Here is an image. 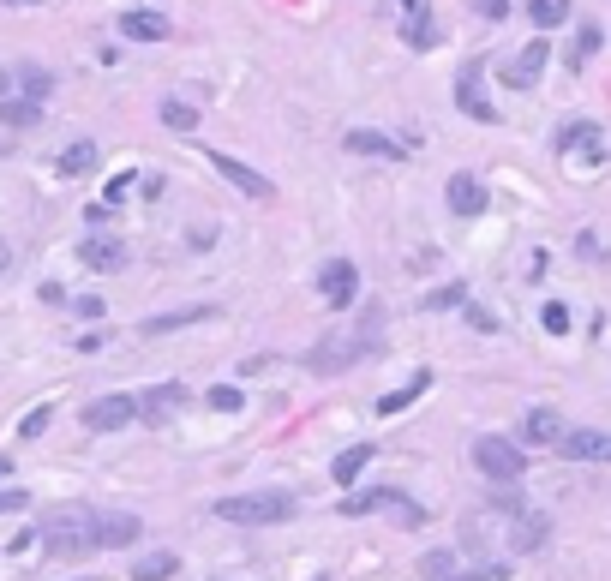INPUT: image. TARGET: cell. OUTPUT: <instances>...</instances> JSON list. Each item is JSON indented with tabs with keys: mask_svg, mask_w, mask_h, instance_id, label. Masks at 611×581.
<instances>
[{
	"mask_svg": "<svg viewBox=\"0 0 611 581\" xmlns=\"http://www.w3.org/2000/svg\"><path fill=\"white\" fill-rule=\"evenodd\" d=\"M384 348V306H366L360 312V324H348V330H330L312 354H306V366L312 372H348L354 360H366V354H378Z\"/></svg>",
	"mask_w": 611,
	"mask_h": 581,
	"instance_id": "cell-1",
	"label": "cell"
},
{
	"mask_svg": "<svg viewBox=\"0 0 611 581\" xmlns=\"http://www.w3.org/2000/svg\"><path fill=\"white\" fill-rule=\"evenodd\" d=\"M36 540L48 546V558H90L96 552V510H54V516H42V528H36Z\"/></svg>",
	"mask_w": 611,
	"mask_h": 581,
	"instance_id": "cell-2",
	"label": "cell"
},
{
	"mask_svg": "<svg viewBox=\"0 0 611 581\" xmlns=\"http://www.w3.org/2000/svg\"><path fill=\"white\" fill-rule=\"evenodd\" d=\"M294 510H300V498L294 492H240V498H222L216 504V516L222 522H234V528H276V522H294Z\"/></svg>",
	"mask_w": 611,
	"mask_h": 581,
	"instance_id": "cell-3",
	"label": "cell"
},
{
	"mask_svg": "<svg viewBox=\"0 0 611 581\" xmlns=\"http://www.w3.org/2000/svg\"><path fill=\"white\" fill-rule=\"evenodd\" d=\"M474 468H480L492 486H516V480L528 474V450H522L516 438L486 432V438H474Z\"/></svg>",
	"mask_w": 611,
	"mask_h": 581,
	"instance_id": "cell-4",
	"label": "cell"
},
{
	"mask_svg": "<svg viewBox=\"0 0 611 581\" xmlns=\"http://www.w3.org/2000/svg\"><path fill=\"white\" fill-rule=\"evenodd\" d=\"M186 402H192L186 384H150V390L138 396V420H144V426H168V420L186 414Z\"/></svg>",
	"mask_w": 611,
	"mask_h": 581,
	"instance_id": "cell-5",
	"label": "cell"
},
{
	"mask_svg": "<svg viewBox=\"0 0 611 581\" xmlns=\"http://www.w3.org/2000/svg\"><path fill=\"white\" fill-rule=\"evenodd\" d=\"M204 156H210V168H216V174H222L228 186H240L246 198H258V204H270V198H276V186H270V180H264L258 168H246L240 156H228V150H204Z\"/></svg>",
	"mask_w": 611,
	"mask_h": 581,
	"instance_id": "cell-6",
	"label": "cell"
},
{
	"mask_svg": "<svg viewBox=\"0 0 611 581\" xmlns=\"http://www.w3.org/2000/svg\"><path fill=\"white\" fill-rule=\"evenodd\" d=\"M78 264L84 270H96V276H114V270H126V240H114V234H84L78 240Z\"/></svg>",
	"mask_w": 611,
	"mask_h": 581,
	"instance_id": "cell-7",
	"label": "cell"
},
{
	"mask_svg": "<svg viewBox=\"0 0 611 581\" xmlns=\"http://www.w3.org/2000/svg\"><path fill=\"white\" fill-rule=\"evenodd\" d=\"M132 420H138V396H126V390L96 396V402L84 408V426H90V432H120V426H132Z\"/></svg>",
	"mask_w": 611,
	"mask_h": 581,
	"instance_id": "cell-8",
	"label": "cell"
},
{
	"mask_svg": "<svg viewBox=\"0 0 611 581\" xmlns=\"http://www.w3.org/2000/svg\"><path fill=\"white\" fill-rule=\"evenodd\" d=\"M546 60H552V36H534V42L504 66V84H510V90H534L540 72H546Z\"/></svg>",
	"mask_w": 611,
	"mask_h": 581,
	"instance_id": "cell-9",
	"label": "cell"
},
{
	"mask_svg": "<svg viewBox=\"0 0 611 581\" xmlns=\"http://www.w3.org/2000/svg\"><path fill=\"white\" fill-rule=\"evenodd\" d=\"M558 156H582V162H606V132L600 120H570L558 132Z\"/></svg>",
	"mask_w": 611,
	"mask_h": 581,
	"instance_id": "cell-10",
	"label": "cell"
},
{
	"mask_svg": "<svg viewBox=\"0 0 611 581\" xmlns=\"http://www.w3.org/2000/svg\"><path fill=\"white\" fill-rule=\"evenodd\" d=\"M318 294L342 312V306H354V294H360V270H354V258H330L324 270H318Z\"/></svg>",
	"mask_w": 611,
	"mask_h": 581,
	"instance_id": "cell-11",
	"label": "cell"
},
{
	"mask_svg": "<svg viewBox=\"0 0 611 581\" xmlns=\"http://www.w3.org/2000/svg\"><path fill=\"white\" fill-rule=\"evenodd\" d=\"M456 108L468 114V120H480V126H492L498 120V108L486 102V90H480V60H468L462 72H456Z\"/></svg>",
	"mask_w": 611,
	"mask_h": 581,
	"instance_id": "cell-12",
	"label": "cell"
},
{
	"mask_svg": "<svg viewBox=\"0 0 611 581\" xmlns=\"http://www.w3.org/2000/svg\"><path fill=\"white\" fill-rule=\"evenodd\" d=\"M444 204L456 210V216H486V204H492V192L474 180V174H450V186H444Z\"/></svg>",
	"mask_w": 611,
	"mask_h": 581,
	"instance_id": "cell-13",
	"label": "cell"
},
{
	"mask_svg": "<svg viewBox=\"0 0 611 581\" xmlns=\"http://www.w3.org/2000/svg\"><path fill=\"white\" fill-rule=\"evenodd\" d=\"M216 318H222V306H210V300H204V306H180V312L144 318L138 330H144V336H168V330H186V324H216Z\"/></svg>",
	"mask_w": 611,
	"mask_h": 581,
	"instance_id": "cell-14",
	"label": "cell"
},
{
	"mask_svg": "<svg viewBox=\"0 0 611 581\" xmlns=\"http://www.w3.org/2000/svg\"><path fill=\"white\" fill-rule=\"evenodd\" d=\"M516 444H534V450H540V444H564V414H558V408H528Z\"/></svg>",
	"mask_w": 611,
	"mask_h": 581,
	"instance_id": "cell-15",
	"label": "cell"
},
{
	"mask_svg": "<svg viewBox=\"0 0 611 581\" xmlns=\"http://www.w3.org/2000/svg\"><path fill=\"white\" fill-rule=\"evenodd\" d=\"M570 462H611V432H594V426H582V432H564V444H558Z\"/></svg>",
	"mask_w": 611,
	"mask_h": 581,
	"instance_id": "cell-16",
	"label": "cell"
},
{
	"mask_svg": "<svg viewBox=\"0 0 611 581\" xmlns=\"http://www.w3.org/2000/svg\"><path fill=\"white\" fill-rule=\"evenodd\" d=\"M138 534H144V522L126 516V510H102V516H96V552H102V546H132Z\"/></svg>",
	"mask_w": 611,
	"mask_h": 581,
	"instance_id": "cell-17",
	"label": "cell"
},
{
	"mask_svg": "<svg viewBox=\"0 0 611 581\" xmlns=\"http://www.w3.org/2000/svg\"><path fill=\"white\" fill-rule=\"evenodd\" d=\"M426 390H432V366H420V372H414V378H408L402 390L378 396V420H396V414H402V408H414V402H420Z\"/></svg>",
	"mask_w": 611,
	"mask_h": 581,
	"instance_id": "cell-18",
	"label": "cell"
},
{
	"mask_svg": "<svg viewBox=\"0 0 611 581\" xmlns=\"http://www.w3.org/2000/svg\"><path fill=\"white\" fill-rule=\"evenodd\" d=\"M408 6V18H402V42L408 48H438V24H432V12H426V0H402Z\"/></svg>",
	"mask_w": 611,
	"mask_h": 581,
	"instance_id": "cell-19",
	"label": "cell"
},
{
	"mask_svg": "<svg viewBox=\"0 0 611 581\" xmlns=\"http://www.w3.org/2000/svg\"><path fill=\"white\" fill-rule=\"evenodd\" d=\"M342 144L354 150V156H384V162H396L408 144H396V138H384V132H372V126H354V132H342Z\"/></svg>",
	"mask_w": 611,
	"mask_h": 581,
	"instance_id": "cell-20",
	"label": "cell"
},
{
	"mask_svg": "<svg viewBox=\"0 0 611 581\" xmlns=\"http://www.w3.org/2000/svg\"><path fill=\"white\" fill-rule=\"evenodd\" d=\"M546 540H552V516L522 510V516H516V528H510V546H516V552H540Z\"/></svg>",
	"mask_w": 611,
	"mask_h": 581,
	"instance_id": "cell-21",
	"label": "cell"
},
{
	"mask_svg": "<svg viewBox=\"0 0 611 581\" xmlns=\"http://www.w3.org/2000/svg\"><path fill=\"white\" fill-rule=\"evenodd\" d=\"M120 36H132V42H168L174 30H168L162 12H120Z\"/></svg>",
	"mask_w": 611,
	"mask_h": 581,
	"instance_id": "cell-22",
	"label": "cell"
},
{
	"mask_svg": "<svg viewBox=\"0 0 611 581\" xmlns=\"http://www.w3.org/2000/svg\"><path fill=\"white\" fill-rule=\"evenodd\" d=\"M102 162V150H96V138H78V144H66L60 150V162H54V174L60 180H78V174H90Z\"/></svg>",
	"mask_w": 611,
	"mask_h": 581,
	"instance_id": "cell-23",
	"label": "cell"
},
{
	"mask_svg": "<svg viewBox=\"0 0 611 581\" xmlns=\"http://www.w3.org/2000/svg\"><path fill=\"white\" fill-rule=\"evenodd\" d=\"M372 456H378L372 444H348V450L330 462V480H336V486H354V480L366 474V462H372Z\"/></svg>",
	"mask_w": 611,
	"mask_h": 581,
	"instance_id": "cell-24",
	"label": "cell"
},
{
	"mask_svg": "<svg viewBox=\"0 0 611 581\" xmlns=\"http://www.w3.org/2000/svg\"><path fill=\"white\" fill-rule=\"evenodd\" d=\"M600 48H606V30H600V24H582V30H576V42H570V54H564V66H570V72H582Z\"/></svg>",
	"mask_w": 611,
	"mask_h": 581,
	"instance_id": "cell-25",
	"label": "cell"
},
{
	"mask_svg": "<svg viewBox=\"0 0 611 581\" xmlns=\"http://www.w3.org/2000/svg\"><path fill=\"white\" fill-rule=\"evenodd\" d=\"M162 126H168V132H180V138H192V132H198V108H192V102H180V96H168V102H162Z\"/></svg>",
	"mask_w": 611,
	"mask_h": 581,
	"instance_id": "cell-26",
	"label": "cell"
},
{
	"mask_svg": "<svg viewBox=\"0 0 611 581\" xmlns=\"http://www.w3.org/2000/svg\"><path fill=\"white\" fill-rule=\"evenodd\" d=\"M0 120L18 126V132H30V126L42 120V102H30V96H6V102H0Z\"/></svg>",
	"mask_w": 611,
	"mask_h": 581,
	"instance_id": "cell-27",
	"label": "cell"
},
{
	"mask_svg": "<svg viewBox=\"0 0 611 581\" xmlns=\"http://www.w3.org/2000/svg\"><path fill=\"white\" fill-rule=\"evenodd\" d=\"M174 570H180V558H174V552H144V558L132 564V581H168Z\"/></svg>",
	"mask_w": 611,
	"mask_h": 581,
	"instance_id": "cell-28",
	"label": "cell"
},
{
	"mask_svg": "<svg viewBox=\"0 0 611 581\" xmlns=\"http://www.w3.org/2000/svg\"><path fill=\"white\" fill-rule=\"evenodd\" d=\"M528 18H534L540 30H558V24L570 18V0H528Z\"/></svg>",
	"mask_w": 611,
	"mask_h": 581,
	"instance_id": "cell-29",
	"label": "cell"
},
{
	"mask_svg": "<svg viewBox=\"0 0 611 581\" xmlns=\"http://www.w3.org/2000/svg\"><path fill=\"white\" fill-rule=\"evenodd\" d=\"M462 300H468V288H462V282H444V288H432L420 306H426V312H450V306H462Z\"/></svg>",
	"mask_w": 611,
	"mask_h": 581,
	"instance_id": "cell-30",
	"label": "cell"
},
{
	"mask_svg": "<svg viewBox=\"0 0 611 581\" xmlns=\"http://www.w3.org/2000/svg\"><path fill=\"white\" fill-rule=\"evenodd\" d=\"M420 576L426 581H450L456 576V552H426V558H420Z\"/></svg>",
	"mask_w": 611,
	"mask_h": 581,
	"instance_id": "cell-31",
	"label": "cell"
},
{
	"mask_svg": "<svg viewBox=\"0 0 611 581\" xmlns=\"http://www.w3.org/2000/svg\"><path fill=\"white\" fill-rule=\"evenodd\" d=\"M18 84H24V96H30V102H48V90H54V78H48L42 66H24V72H18Z\"/></svg>",
	"mask_w": 611,
	"mask_h": 581,
	"instance_id": "cell-32",
	"label": "cell"
},
{
	"mask_svg": "<svg viewBox=\"0 0 611 581\" xmlns=\"http://www.w3.org/2000/svg\"><path fill=\"white\" fill-rule=\"evenodd\" d=\"M204 402H210L216 414H240V408H246V396H240V384H216V390H210Z\"/></svg>",
	"mask_w": 611,
	"mask_h": 581,
	"instance_id": "cell-33",
	"label": "cell"
},
{
	"mask_svg": "<svg viewBox=\"0 0 611 581\" xmlns=\"http://www.w3.org/2000/svg\"><path fill=\"white\" fill-rule=\"evenodd\" d=\"M48 420H54V402H42V408H30V414L18 420V438H42V432H48Z\"/></svg>",
	"mask_w": 611,
	"mask_h": 581,
	"instance_id": "cell-34",
	"label": "cell"
},
{
	"mask_svg": "<svg viewBox=\"0 0 611 581\" xmlns=\"http://www.w3.org/2000/svg\"><path fill=\"white\" fill-rule=\"evenodd\" d=\"M540 324H546L552 336H570V306H564V300H552V306L540 312Z\"/></svg>",
	"mask_w": 611,
	"mask_h": 581,
	"instance_id": "cell-35",
	"label": "cell"
},
{
	"mask_svg": "<svg viewBox=\"0 0 611 581\" xmlns=\"http://www.w3.org/2000/svg\"><path fill=\"white\" fill-rule=\"evenodd\" d=\"M30 504V492H18V486H0V516H18Z\"/></svg>",
	"mask_w": 611,
	"mask_h": 581,
	"instance_id": "cell-36",
	"label": "cell"
},
{
	"mask_svg": "<svg viewBox=\"0 0 611 581\" xmlns=\"http://www.w3.org/2000/svg\"><path fill=\"white\" fill-rule=\"evenodd\" d=\"M450 581H510V564H486V570H468V576H450Z\"/></svg>",
	"mask_w": 611,
	"mask_h": 581,
	"instance_id": "cell-37",
	"label": "cell"
},
{
	"mask_svg": "<svg viewBox=\"0 0 611 581\" xmlns=\"http://www.w3.org/2000/svg\"><path fill=\"white\" fill-rule=\"evenodd\" d=\"M468 324H474V330H480V336H498V318H492V312H486V306H468Z\"/></svg>",
	"mask_w": 611,
	"mask_h": 581,
	"instance_id": "cell-38",
	"label": "cell"
},
{
	"mask_svg": "<svg viewBox=\"0 0 611 581\" xmlns=\"http://www.w3.org/2000/svg\"><path fill=\"white\" fill-rule=\"evenodd\" d=\"M132 180H138V174H114V180H108V204H114V198H126V192H132Z\"/></svg>",
	"mask_w": 611,
	"mask_h": 581,
	"instance_id": "cell-39",
	"label": "cell"
},
{
	"mask_svg": "<svg viewBox=\"0 0 611 581\" xmlns=\"http://www.w3.org/2000/svg\"><path fill=\"white\" fill-rule=\"evenodd\" d=\"M72 312H78V318H102V300H96V294H84V300H72Z\"/></svg>",
	"mask_w": 611,
	"mask_h": 581,
	"instance_id": "cell-40",
	"label": "cell"
},
{
	"mask_svg": "<svg viewBox=\"0 0 611 581\" xmlns=\"http://www.w3.org/2000/svg\"><path fill=\"white\" fill-rule=\"evenodd\" d=\"M474 6H480V18H492V24H498V18L510 12V0H474Z\"/></svg>",
	"mask_w": 611,
	"mask_h": 581,
	"instance_id": "cell-41",
	"label": "cell"
},
{
	"mask_svg": "<svg viewBox=\"0 0 611 581\" xmlns=\"http://www.w3.org/2000/svg\"><path fill=\"white\" fill-rule=\"evenodd\" d=\"M108 216H114L108 204H90V210H84V222H90V228H108Z\"/></svg>",
	"mask_w": 611,
	"mask_h": 581,
	"instance_id": "cell-42",
	"label": "cell"
},
{
	"mask_svg": "<svg viewBox=\"0 0 611 581\" xmlns=\"http://www.w3.org/2000/svg\"><path fill=\"white\" fill-rule=\"evenodd\" d=\"M6 264H12V246H6V240H0V276H6Z\"/></svg>",
	"mask_w": 611,
	"mask_h": 581,
	"instance_id": "cell-43",
	"label": "cell"
},
{
	"mask_svg": "<svg viewBox=\"0 0 611 581\" xmlns=\"http://www.w3.org/2000/svg\"><path fill=\"white\" fill-rule=\"evenodd\" d=\"M0 6H42V0H0Z\"/></svg>",
	"mask_w": 611,
	"mask_h": 581,
	"instance_id": "cell-44",
	"label": "cell"
},
{
	"mask_svg": "<svg viewBox=\"0 0 611 581\" xmlns=\"http://www.w3.org/2000/svg\"><path fill=\"white\" fill-rule=\"evenodd\" d=\"M6 474H12V462H6V456H0V480H6Z\"/></svg>",
	"mask_w": 611,
	"mask_h": 581,
	"instance_id": "cell-45",
	"label": "cell"
},
{
	"mask_svg": "<svg viewBox=\"0 0 611 581\" xmlns=\"http://www.w3.org/2000/svg\"><path fill=\"white\" fill-rule=\"evenodd\" d=\"M6 96H12V84H6V78H0V102H6Z\"/></svg>",
	"mask_w": 611,
	"mask_h": 581,
	"instance_id": "cell-46",
	"label": "cell"
},
{
	"mask_svg": "<svg viewBox=\"0 0 611 581\" xmlns=\"http://www.w3.org/2000/svg\"><path fill=\"white\" fill-rule=\"evenodd\" d=\"M78 581H90V576H78Z\"/></svg>",
	"mask_w": 611,
	"mask_h": 581,
	"instance_id": "cell-47",
	"label": "cell"
},
{
	"mask_svg": "<svg viewBox=\"0 0 611 581\" xmlns=\"http://www.w3.org/2000/svg\"><path fill=\"white\" fill-rule=\"evenodd\" d=\"M318 581H324V576H318Z\"/></svg>",
	"mask_w": 611,
	"mask_h": 581,
	"instance_id": "cell-48",
	"label": "cell"
}]
</instances>
